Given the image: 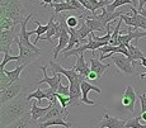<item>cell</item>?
<instances>
[{"instance_id": "cell-7", "label": "cell", "mask_w": 146, "mask_h": 128, "mask_svg": "<svg viewBox=\"0 0 146 128\" xmlns=\"http://www.w3.org/2000/svg\"><path fill=\"white\" fill-rule=\"evenodd\" d=\"M15 43L18 44V47H19V55H18V61H17V65H26V66L31 65V63L35 62V61L41 56L40 53L32 51L31 48H28V47H26L24 44H22L18 41V38H17Z\"/></svg>"}, {"instance_id": "cell-29", "label": "cell", "mask_w": 146, "mask_h": 128, "mask_svg": "<svg viewBox=\"0 0 146 128\" xmlns=\"http://www.w3.org/2000/svg\"><path fill=\"white\" fill-rule=\"evenodd\" d=\"M131 4H132V1H131V0H114L113 3H111V4L107 5L106 10L108 13H114L117 8L123 7V5H131Z\"/></svg>"}, {"instance_id": "cell-39", "label": "cell", "mask_w": 146, "mask_h": 128, "mask_svg": "<svg viewBox=\"0 0 146 128\" xmlns=\"http://www.w3.org/2000/svg\"><path fill=\"white\" fill-rule=\"evenodd\" d=\"M113 49H114V46H112V44H106L102 48H99V51H100V55H107V53H113Z\"/></svg>"}, {"instance_id": "cell-25", "label": "cell", "mask_w": 146, "mask_h": 128, "mask_svg": "<svg viewBox=\"0 0 146 128\" xmlns=\"http://www.w3.org/2000/svg\"><path fill=\"white\" fill-rule=\"evenodd\" d=\"M48 98H50V95L44 90H42L40 86L36 89V91L27 94V100H28V102H31L32 99H36V100H37V103H38V105H41V103H42V100H43V99L48 100Z\"/></svg>"}, {"instance_id": "cell-12", "label": "cell", "mask_w": 146, "mask_h": 128, "mask_svg": "<svg viewBox=\"0 0 146 128\" xmlns=\"http://www.w3.org/2000/svg\"><path fill=\"white\" fill-rule=\"evenodd\" d=\"M126 122L123 119H118L116 117H112L108 112L104 113L102 121L99 122V128H125Z\"/></svg>"}, {"instance_id": "cell-16", "label": "cell", "mask_w": 146, "mask_h": 128, "mask_svg": "<svg viewBox=\"0 0 146 128\" xmlns=\"http://www.w3.org/2000/svg\"><path fill=\"white\" fill-rule=\"evenodd\" d=\"M141 37H146V30H144V32H132V30H128L127 34L121 33L119 37H118V46H126L127 47L132 40H135L136 43H137V40L141 38Z\"/></svg>"}, {"instance_id": "cell-36", "label": "cell", "mask_w": 146, "mask_h": 128, "mask_svg": "<svg viewBox=\"0 0 146 128\" xmlns=\"http://www.w3.org/2000/svg\"><path fill=\"white\" fill-rule=\"evenodd\" d=\"M12 61H18V56H10L9 53H3V61L1 65H0V70H5L7 63L12 62Z\"/></svg>"}, {"instance_id": "cell-38", "label": "cell", "mask_w": 146, "mask_h": 128, "mask_svg": "<svg viewBox=\"0 0 146 128\" xmlns=\"http://www.w3.org/2000/svg\"><path fill=\"white\" fill-rule=\"evenodd\" d=\"M57 93L61 94V95H65V96H70V86L69 85H60L57 89Z\"/></svg>"}, {"instance_id": "cell-19", "label": "cell", "mask_w": 146, "mask_h": 128, "mask_svg": "<svg viewBox=\"0 0 146 128\" xmlns=\"http://www.w3.org/2000/svg\"><path fill=\"white\" fill-rule=\"evenodd\" d=\"M111 66H112V63H103V61L98 60V58H94V57L90 58V70L95 72V74L99 76V79L103 76V74H104Z\"/></svg>"}, {"instance_id": "cell-31", "label": "cell", "mask_w": 146, "mask_h": 128, "mask_svg": "<svg viewBox=\"0 0 146 128\" xmlns=\"http://www.w3.org/2000/svg\"><path fill=\"white\" fill-rule=\"evenodd\" d=\"M140 121H141V115L140 117H133V118L128 119L127 122H126V126L125 128H146V123H140Z\"/></svg>"}, {"instance_id": "cell-24", "label": "cell", "mask_w": 146, "mask_h": 128, "mask_svg": "<svg viewBox=\"0 0 146 128\" xmlns=\"http://www.w3.org/2000/svg\"><path fill=\"white\" fill-rule=\"evenodd\" d=\"M55 16L56 15H52L51 18H50V20H48L50 28H48V30H47L46 36L41 37L42 41H48V42H51V43L55 41V37H56V22H55Z\"/></svg>"}, {"instance_id": "cell-18", "label": "cell", "mask_w": 146, "mask_h": 128, "mask_svg": "<svg viewBox=\"0 0 146 128\" xmlns=\"http://www.w3.org/2000/svg\"><path fill=\"white\" fill-rule=\"evenodd\" d=\"M69 41H70V33H69V28L65 29L62 32V34H61V37L58 38V43L57 46L55 47V48L52 49V55H53V58H57L58 55H60V52H62L64 49L67 47V44H69Z\"/></svg>"}, {"instance_id": "cell-5", "label": "cell", "mask_w": 146, "mask_h": 128, "mask_svg": "<svg viewBox=\"0 0 146 128\" xmlns=\"http://www.w3.org/2000/svg\"><path fill=\"white\" fill-rule=\"evenodd\" d=\"M23 91H24V89H23V86H22L21 80L13 82V84L9 85L7 89L0 90V104L4 105L5 103L12 102L13 99H15V98H18L19 95H22Z\"/></svg>"}, {"instance_id": "cell-43", "label": "cell", "mask_w": 146, "mask_h": 128, "mask_svg": "<svg viewBox=\"0 0 146 128\" xmlns=\"http://www.w3.org/2000/svg\"><path fill=\"white\" fill-rule=\"evenodd\" d=\"M41 1H42V4H43V8H44V9H46V7H47V5H51L52 4V3H53V0H41Z\"/></svg>"}, {"instance_id": "cell-26", "label": "cell", "mask_w": 146, "mask_h": 128, "mask_svg": "<svg viewBox=\"0 0 146 128\" xmlns=\"http://www.w3.org/2000/svg\"><path fill=\"white\" fill-rule=\"evenodd\" d=\"M127 48H128V58H130L131 61H133V62H136V61H141L145 56V53L141 51V49H139L136 46H133V44H128L127 46Z\"/></svg>"}, {"instance_id": "cell-33", "label": "cell", "mask_w": 146, "mask_h": 128, "mask_svg": "<svg viewBox=\"0 0 146 128\" xmlns=\"http://www.w3.org/2000/svg\"><path fill=\"white\" fill-rule=\"evenodd\" d=\"M15 24H17V22L10 18H7V16H1L0 18V28H1V30L13 28V27H15Z\"/></svg>"}, {"instance_id": "cell-1", "label": "cell", "mask_w": 146, "mask_h": 128, "mask_svg": "<svg viewBox=\"0 0 146 128\" xmlns=\"http://www.w3.org/2000/svg\"><path fill=\"white\" fill-rule=\"evenodd\" d=\"M31 105L32 104H29V102L27 100V95H24V94L13 99L12 102H8L4 105H1V110H0V114H1L0 115L1 128L9 126L13 122L22 118L24 114L29 113Z\"/></svg>"}, {"instance_id": "cell-30", "label": "cell", "mask_w": 146, "mask_h": 128, "mask_svg": "<svg viewBox=\"0 0 146 128\" xmlns=\"http://www.w3.org/2000/svg\"><path fill=\"white\" fill-rule=\"evenodd\" d=\"M76 32H78V36H79V38H80V41L83 44H84V40H85L89 34H92V30L89 29V27L85 24V20H84V23H81V26L79 28H76Z\"/></svg>"}, {"instance_id": "cell-23", "label": "cell", "mask_w": 146, "mask_h": 128, "mask_svg": "<svg viewBox=\"0 0 146 128\" xmlns=\"http://www.w3.org/2000/svg\"><path fill=\"white\" fill-rule=\"evenodd\" d=\"M65 127V128H71V123L66 121L64 118H56V119H51V121H47L44 123L38 124V128H48V127Z\"/></svg>"}, {"instance_id": "cell-14", "label": "cell", "mask_w": 146, "mask_h": 128, "mask_svg": "<svg viewBox=\"0 0 146 128\" xmlns=\"http://www.w3.org/2000/svg\"><path fill=\"white\" fill-rule=\"evenodd\" d=\"M38 124L36 121H33L32 115H31V112L24 114L22 118H19L18 121L13 122L12 124H9V126L4 127V128H36Z\"/></svg>"}, {"instance_id": "cell-46", "label": "cell", "mask_w": 146, "mask_h": 128, "mask_svg": "<svg viewBox=\"0 0 146 128\" xmlns=\"http://www.w3.org/2000/svg\"><path fill=\"white\" fill-rule=\"evenodd\" d=\"M140 65L144 66V67H146V57L142 58V60H141V63H140Z\"/></svg>"}, {"instance_id": "cell-27", "label": "cell", "mask_w": 146, "mask_h": 128, "mask_svg": "<svg viewBox=\"0 0 146 128\" xmlns=\"http://www.w3.org/2000/svg\"><path fill=\"white\" fill-rule=\"evenodd\" d=\"M35 23L37 24V29L29 30V34L31 36H32V34H37V37H36V41L33 42V44L36 46V44L38 43V41L41 40V34H46V33H47V30H48V28H50V24L47 23V24H44V26H42L40 22H37V20H35Z\"/></svg>"}, {"instance_id": "cell-34", "label": "cell", "mask_w": 146, "mask_h": 128, "mask_svg": "<svg viewBox=\"0 0 146 128\" xmlns=\"http://www.w3.org/2000/svg\"><path fill=\"white\" fill-rule=\"evenodd\" d=\"M13 82L10 81L9 76L7 75V72L4 70H0V90H4L7 89L9 85H12Z\"/></svg>"}, {"instance_id": "cell-8", "label": "cell", "mask_w": 146, "mask_h": 128, "mask_svg": "<svg viewBox=\"0 0 146 128\" xmlns=\"http://www.w3.org/2000/svg\"><path fill=\"white\" fill-rule=\"evenodd\" d=\"M31 19H33L32 14H29L28 16H26V18H24V20L21 23V30H19V34H18V41L22 44H24L26 47H28V48H31L32 51H35V52H37V53L42 55V49L37 48V47H36L35 44L31 43V41H29L31 34H29V30H27V23L31 20Z\"/></svg>"}, {"instance_id": "cell-45", "label": "cell", "mask_w": 146, "mask_h": 128, "mask_svg": "<svg viewBox=\"0 0 146 128\" xmlns=\"http://www.w3.org/2000/svg\"><path fill=\"white\" fill-rule=\"evenodd\" d=\"M141 121H144V123H146V112L141 113Z\"/></svg>"}, {"instance_id": "cell-17", "label": "cell", "mask_w": 146, "mask_h": 128, "mask_svg": "<svg viewBox=\"0 0 146 128\" xmlns=\"http://www.w3.org/2000/svg\"><path fill=\"white\" fill-rule=\"evenodd\" d=\"M53 103H48V105L47 107H40L38 105V103H32V105H31V115H32L33 121L38 122L42 117H44L47 114L50 109L53 107Z\"/></svg>"}, {"instance_id": "cell-48", "label": "cell", "mask_w": 146, "mask_h": 128, "mask_svg": "<svg viewBox=\"0 0 146 128\" xmlns=\"http://www.w3.org/2000/svg\"><path fill=\"white\" fill-rule=\"evenodd\" d=\"M48 128H65V127H58V126H56V127H48Z\"/></svg>"}, {"instance_id": "cell-21", "label": "cell", "mask_w": 146, "mask_h": 128, "mask_svg": "<svg viewBox=\"0 0 146 128\" xmlns=\"http://www.w3.org/2000/svg\"><path fill=\"white\" fill-rule=\"evenodd\" d=\"M51 7H53L55 9V15L57 16L60 13L62 12H70V10H75L78 9L75 5H72L70 1H62V3H58V1H53L51 4Z\"/></svg>"}, {"instance_id": "cell-32", "label": "cell", "mask_w": 146, "mask_h": 128, "mask_svg": "<svg viewBox=\"0 0 146 128\" xmlns=\"http://www.w3.org/2000/svg\"><path fill=\"white\" fill-rule=\"evenodd\" d=\"M122 19L119 18L118 23L116 24V28L113 29V33H112V38H111V42L109 44H112V46H118V37H119V29H121V24H122Z\"/></svg>"}, {"instance_id": "cell-11", "label": "cell", "mask_w": 146, "mask_h": 128, "mask_svg": "<svg viewBox=\"0 0 146 128\" xmlns=\"http://www.w3.org/2000/svg\"><path fill=\"white\" fill-rule=\"evenodd\" d=\"M136 91L131 85L126 86V90L123 93V96L121 99V104L123 108L128 109L130 112H135V103H136Z\"/></svg>"}, {"instance_id": "cell-35", "label": "cell", "mask_w": 146, "mask_h": 128, "mask_svg": "<svg viewBox=\"0 0 146 128\" xmlns=\"http://www.w3.org/2000/svg\"><path fill=\"white\" fill-rule=\"evenodd\" d=\"M137 96L140 100V105H141V113L146 112V88L142 90L141 88H139L137 90Z\"/></svg>"}, {"instance_id": "cell-28", "label": "cell", "mask_w": 146, "mask_h": 128, "mask_svg": "<svg viewBox=\"0 0 146 128\" xmlns=\"http://www.w3.org/2000/svg\"><path fill=\"white\" fill-rule=\"evenodd\" d=\"M24 67H26V65H17V67L14 69V70H12V71L4 70V71L7 72V75L9 76L10 81L15 82V81H18V80H21V75H22V71H23Z\"/></svg>"}, {"instance_id": "cell-3", "label": "cell", "mask_w": 146, "mask_h": 128, "mask_svg": "<svg viewBox=\"0 0 146 128\" xmlns=\"http://www.w3.org/2000/svg\"><path fill=\"white\" fill-rule=\"evenodd\" d=\"M111 58H112L113 65L116 66L122 74L127 75V76L136 75V69H135V66L137 65V61L133 62V61H131L127 56H125V55H122V53H114Z\"/></svg>"}, {"instance_id": "cell-10", "label": "cell", "mask_w": 146, "mask_h": 128, "mask_svg": "<svg viewBox=\"0 0 146 128\" xmlns=\"http://www.w3.org/2000/svg\"><path fill=\"white\" fill-rule=\"evenodd\" d=\"M69 117V112H66L62 107H61L60 103L55 104L51 109L47 112V114L44 117H42L40 121L37 122V124H41V123H44L47 121H51V119H56V118H64V119H67Z\"/></svg>"}, {"instance_id": "cell-47", "label": "cell", "mask_w": 146, "mask_h": 128, "mask_svg": "<svg viewBox=\"0 0 146 128\" xmlns=\"http://www.w3.org/2000/svg\"><path fill=\"white\" fill-rule=\"evenodd\" d=\"M139 13H140V14H141V15H144L145 18H146V9H142L141 12H139Z\"/></svg>"}, {"instance_id": "cell-15", "label": "cell", "mask_w": 146, "mask_h": 128, "mask_svg": "<svg viewBox=\"0 0 146 128\" xmlns=\"http://www.w3.org/2000/svg\"><path fill=\"white\" fill-rule=\"evenodd\" d=\"M122 14H123V12L108 13V12L106 10V8H103V9H102V13H100V14H97V13H95V14H93L92 16H93L94 19H97V20H99L100 23L103 24V26L107 27L112 20H114L116 18H119V16L122 15Z\"/></svg>"}, {"instance_id": "cell-40", "label": "cell", "mask_w": 146, "mask_h": 128, "mask_svg": "<svg viewBox=\"0 0 146 128\" xmlns=\"http://www.w3.org/2000/svg\"><path fill=\"white\" fill-rule=\"evenodd\" d=\"M140 28L146 30V18L144 15H141V14H140Z\"/></svg>"}, {"instance_id": "cell-22", "label": "cell", "mask_w": 146, "mask_h": 128, "mask_svg": "<svg viewBox=\"0 0 146 128\" xmlns=\"http://www.w3.org/2000/svg\"><path fill=\"white\" fill-rule=\"evenodd\" d=\"M85 24L89 27V29L92 30V33H94V32H106L107 33V27L103 26L99 20L94 19L93 16H86Z\"/></svg>"}, {"instance_id": "cell-42", "label": "cell", "mask_w": 146, "mask_h": 128, "mask_svg": "<svg viewBox=\"0 0 146 128\" xmlns=\"http://www.w3.org/2000/svg\"><path fill=\"white\" fill-rule=\"evenodd\" d=\"M88 79H89V80H93V81H94V80H99V76H98V75L95 74V72H93V71H92L90 74H89Z\"/></svg>"}, {"instance_id": "cell-44", "label": "cell", "mask_w": 146, "mask_h": 128, "mask_svg": "<svg viewBox=\"0 0 146 128\" xmlns=\"http://www.w3.org/2000/svg\"><path fill=\"white\" fill-rule=\"evenodd\" d=\"M109 1H111V3H113L114 0H109ZM131 1H132V4H133V7H135V8H136V5H137V7H139V0H131Z\"/></svg>"}, {"instance_id": "cell-13", "label": "cell", "mask_w": 146, "mask_h": 128, "mask_svg": "<svg viewBox=\"0 0 146 128\" xmlns=\"http://www.w3.org/2000/svg\"><path fill=\"white\" fill-rule=\"evenodd\" d=\"M80 86H81V93H83V96H81V104H85V105H95L97 104L94 100H90L88 98V94L90 93V91H95V93H98V94H102V90H100L98 86L89 84L86 80H84Z\"/></svg>"}, {"instance_id": "cell-4", "label": "cell", "mask_w": 146, "mask_h": 128, "mask_svg": "<svg viewBox=\"0 0 146 128\" xmlns=\"http://www.w3.org/2000/svg\"><path fill=\"white\" fill-rule=\"evenodd\" d=\"M50 67H51L52 75L61 74V75H64V76H66L67 80H69V84H81V82L86 79V77H84L83 75H80L79 72L75 71L74 69L66 70V69H64L62 66L58 65V63L55 62V61H51V62H50Z\"/></svg>"}, {"instance_id": "cell-41", "label": "cell", "mask_w": 146, "mask_h": 128, "mask_svg": "<svg viewBox=\"0 0 146 128\" xmlns=\"http://www.w3.org/2000/svg\"><path fill=\"white\" fill-rule=\"evenodd\" d=\"M55 1H56V0H55ZM67 1H70V3H71V4H72V5H75V7H76L78 9H80V10H84V7H83V5H81L80 3H79V0H67Z\"/></svg>"}, {"instance_id": "cell-2", "label": "cell", "mask_w": 146, "mask_h": 128, "mask_svg": "<svg viewBox=\"0 0 146 128\" xmlns=\"http://www.w3.org/2000/svg\"><path fill=\"white\" fill-rule=\"evenodd\" d=\"M0 12L1 16H7L18 23H22L24 20L22 18V12H23V5L22 0H0Z\"/></svg>"}, {"instance_id": "cell-20", "label": "cell", "mask_w": 146, "mask_h": 128, "mask_svg": "<svg viewBox=\"0 0 146 128\" xmlns=\"http://www.w3.org/2000/svg\"><path fill=\"white\" fill-rule=\"evenodd\" d=\"M72 69H74L76 72H79L80 75H83L84 77H86V79H88L89 74L92 72L90 65H86L85 60H84V55L78 56V60H76V62H75V65H74V67Z\"/></svg>"}, {"instance_id": "cell-9", "label": "cell", "mask_w": 146, "mask_h": 128, "mask_svg": "<svg viewBox=\"0 0 146 128\" xmlns=\"http://www.w3.org/2000/svg\"><path fill=\"white\" fill-rule=\"evenodd\" d=\"M17 38L18 37L14 32V27L7 30H1V34H0V51L3 53H9L12 44L17 41Z\"/></svg>"}, {"instance_id": "cell-37", "label": "cell", "mask_w": 146, "mask_h": 128, "mask_svg": "<svg viewBox=\"0 0 146 128\" xmlns=\"http://www.w3.org/2000/svg\"><path fill=\"white\" fill-rule=\"evenodd\" d=\"M66 23H67V26L70 27V28H78V26H79V18L78 16H74V15H71V16H69V18L66 19Z\"/></svg>"}, {"instance_id": "cell-6", "label": "cell", "mask_w": 146, "mask_h": 128, "mask_svg": "<svg viewBox=\"0 0 146 128\" xmlns=\"http://www.w3.org/2000/svg\"><path fill=\"white\" fill-rule=\"evenodd\" d=\"M41 70H42V72H43V79L36 81L37 86H40L42 84H47L50 86L47 90H44L47 94L57 93L58 86L61 85V74H56V75H53L52 77H50L48 75H47V66H41Z\"/></svg>"}]
</instances>
